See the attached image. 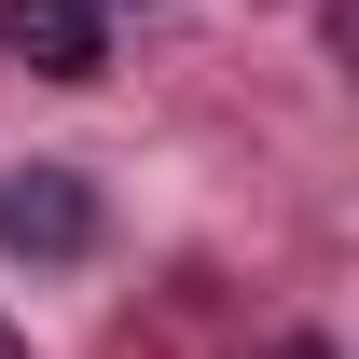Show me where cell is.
<instances>
[{"instance_id":"cell-5","label":"cell","mask_w":359,"mask_h":359,"mask_svg":"<svg viewBox=\"0 0 359 359\" xmlns=\"http://www.w3.org/2000/svg\"><path fill=\"white\" fill-rule=\"evenodd\" d=\"M97 14H111V0H97Z\"/></svg>"},{"instance_id":"cell-2","label":"cell","mask_w":359,"mask_h":359,"mask_svg":"<svg viewBox=\"0 0 359 359\" xmlns=\"http://www.w3.org/2000/svg\"><path fill=\"white\" fill-rule=\"evenodd\" d=\"M0 55L42 69V83H97L111 69V28H97V0H0Z\"/></svg>"},{"instance_id":"cell-3","label":"cell","mask_w":359,"mask_h":359,"mask_svg":"<svg viewBox=\"0 0 359 359\" xmlns=\"http://www.w3.org/2000/svg\"><path fill=\"white\" fill-rule=\"evenodd\" d=\"M0 359H28V332H14V318H0Z\"/></svg>"},{"instance_id":"cell-4","label":"cell","mask_w":359,"mask_h":359,"mask_svg":"<svg viewBox=\"0 0 359 359\" xmlns=\"http://www.w3.org/2000/svg\"><path fill=\"white\" fill-rule=\"evenodd\" d=\"M276 359H332V346H276Z\"/></svg>"},{"instance_id":"cell-1","label":"cell","mask_w":359,"mask_h":359,"mask_svg":"<svg viewBox=\"0 0 359 359\" xmlns=\"http://www.w3.org/2000/svg\"><path fill=\"white\" fill-rule=\"evenodd\" d=\"M0 249L14 263H83L97 249V180L83 166H14L0 180Z\"/></svg>"}]
</instances>
